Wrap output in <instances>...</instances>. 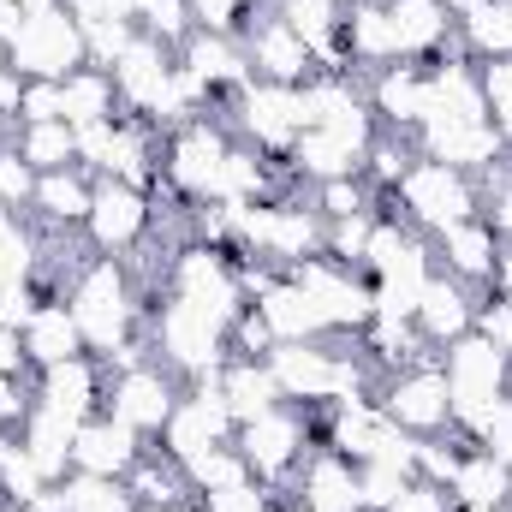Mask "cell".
I'll return each mask as SVG.
<instances>
[{"instance_id":"cell-1","label":"cell","mask_w":512,"mask_h":512,"mask_svg":"<svg viewBox=\"0 0 512 512\" xmlns=\"http://www.w3.org/2000/svg\"><path fill=\"white\" fill-rule=\"evenodd\" d=\"M66 304L84 328V346L96 358H114L120 346H131L137 316H143V286L131 274L126 256H84L66 280Z\"/></svg>"},{"instance_id":"cell-2","label":"cell","mask_w":512,"mask_h":512,"mask_svg":"<svg viewBox=\"0 0 512 512\" xmlns=\"http://www.w3.org/2000/svg\"><path fill=\"white\" fill-rule=\"evenodd\" d=\"M441 370H447V393H453V435L483 447V423L495 417V405L512 393V358H501L477 328L453 346H441Z\"/></svg>"},{"instance_id":"cell-3","label":"cell","mask_w":512,"mask_h":512,"mask_svg":"<svg viewBox=\"0 0 512 512\" xmlns=\"http://www.w3.org/2000/svg\"><path fill=\"white\" fill-rule=\"evenodd\" d=\"M322 447V429H316V405H274L251 423H239V453L251 465V477L262 489H292V477L304 471V459Z\"/></svg>"},{"instance_id":"cell-4","label":"cell","mask_w":512,"mask_h":512,"mask_svg":"<svg viewBox=\"0 0 512 512\" xmlns=\"http://www.w3.org/2000/svg\"><path fill=\"white\" fill-rule=\"evenodd\" d=\"M387 203H399L393 215L399 221H411L417 233H441V227H453V221H471V215H483V191H477V179L471 173H459V167H447V161H429V155H417L411 167H405V179L382 191Z\"/></svg>"},{"instance_id":"cell-5","label":"cell","mask_w":512,"mask_h":512,"mask_svg":"<svg viewBox=\"0 0 512 512\" xmlns=\"http://www.w3.org/2000/svg\"><path fill=\"white\" fill-rule=\"evenodd\" d=\"M286 280L310 292V304L322 310L328 340H346V334L358 340V334L376 322V286H370V274L352 268V262H334L328 251H316V256H304V262H292Z\"/></svg>"},{"instance_id":"cell-6","label":"cell","mask_w":512,"mask_h":512,"mask_svg":"<svg viewBox=\"0 0 512 512\" xmlns=\"http://www.w3.org/2000/svg\"><path fill=\"white\" fill-rule=\"evenodd\" d=\"M227 155H233V131H227V120L203 114V120H191V126L167 131V167H161V185H167L179 203H191V209L221 203Z\"/></svg>"},{"instance_id":"cell-7","label":"cell","mask_w":512,"mask_h":512,"mask_svg":"<svg viewBox=\"0 0 512 512\" xmlns=\"http://www.w3.org/2000/svg\"><path fill=\"white\" fill-rule=\"evenodd\" d=\"M149 334H155L161 364H167V370H173L185 387H191V382H215V376H221V364L233 358L227 328H221L215 316H203V310L179 304V298H167V304L155 310Z\"/></svg>"},{"instance_id":"cell-8","label":"cell","mask_w":512,"mask_h":512,"mask_svg":"<svg viewBox=\"0 0 512 512\" xmlns=\"http://www.w3.org/2000/svg\"><path fill=\"white\" fill-rule=\"evenodd\" d=\"M227 215H233L239 245L251 256H262V262H274V268H292V262L316 256L322 239H328V221L316 209H304V203H286V197L251 203V209H227Z\"/></svg>"},{"instance_id":"cell-9","label":"cell","mask_w":512,"mask_h":512,"mask_svg":"<svg viewBox=\"0 0 512 512\" xmlns=\"http://www.w3.org/2000/svg\"><path fill=\"white\" fill-rule=\"evenodd\" d=\"M6 66L18 78H48V84H66L78 66H90V48H84V24L66 12V6H42L18 24V36L6 42Z\"/></svg>"},{"instance_id":"cell-10","label":"cell","mask_w":512,"mask_h":512,"mask_svg":"<svg viewBox=\"0 0 512 512\" xmlns=\"http://www.w3.org/2000/svg\"><path fill=\"white\" fill-rule=\"evenodd\" d=\"M376 405H382V417L393 423V429H405V435H417V441L453 429V393H447V370H441V358L382 376Z\"/></svg>"},{"instance_id":"cell-11","label":"cell","mask_w":512,"mask_h":512,"mask_svg":"<svg viewBox=\"0 0 512 512\" xmlns=\"http://www.w3.org/2000/svg\"><path fill=\"white\" fill-rule=\"evenodd\" d=\"M155 233V197L120 185V179H96V197H90V221H84V239L96 256H131L149 245Z\"/></svg>"},{"instance_id":"cell-12","label":"cell","mask_w":512,"mask_h":512,"mask_svg":"<svg viewBox=\"0 0 512 512\" xmlns=\"http://www.w3.org/2000/svg\"><path fill=\"white\" fill-rule=\"evenodd\" d=\"M227 441H239V417L227 411L221 387L215 382H191L185 387V399L173 405L167 429H161V453L179 459V465H191V459H203L209 447H227Z\"/></svg>"},{"instance_id":"cell-13","label":"cell","mask_w":512,"mask_h":512,"mask_svg":"<svg viewBox=\"0 0 512 512\" xmlns=\"http://www.w3.org/2000/svg\"><path fill=\"white\" fill-rule=\"evenodd\" d=\"M233 126L245 131V143H251L256 155H274V161H286L292 155V143H298V90L292 84H268V78H251L239 96H233Z\"/></svg>"},{"instance_id":"cell-14","label":"cell","mask_w":512,"mask_h":512,"mask_svg":"<svg viewBox=\"0 0 512 512\" xmlns=\"http://www.w3.org/2000/svg\"><path fill=\"white\" fill-rule=\"evenodd\" d=\"M185 399V382L167 370V364H131L108 382V417H120L126 429H137L143 441L167 429L173 405Z\"/></svg>"},{"instance_id":"cell-15","label":"cell","mask_w":512,"mask_h":512,"mask_svg":"<svg viewBox=\"0 0 512 512\" xmlns=\"http://www.w3.org/2000/svg\"><path fill=\"white\" fill-rule=\"evenodd\" d=\"M370 108L382 131H399V137H417L429 126V108H435V90H429V66L417 60H393L382 72H370Z\"/></svg>"},{"instance_id":"cell-16","label":"cell","mask_w":512,"mask_h":512,"mask_svg":"<svg viewBox=\"0 0 512 512\" xmlns=\"http://www.w3.org/2000/svg\"><path fill=\"white\" fill-rule=\"evenodd\" d=\"M108 382H114V370L96 352H84V358H66V364H54V370L36 376V405L60 411L72 423H90V417L108 411Z\"/></svg>"},{"instance_id":"cell-17","label":"cell","mask_w":512,"mask_h":512,"mask_svg":"<svg viewBox=\"0 0 512 512\" xmlns=\"http://www.w3.org/2000/svg\"><path fill=\"white\" fill-rule=\"evenodd\" d=\"M417 143V155H429V161H447V167H459V173H495L501 161H507V149H501V137L489 120H429V126L411 137Z\"/></svg>"},{"instance_id":"cell-18","label":"cell","mask_w":512,"mask_h":512,"mask_svg":"<svg viewBox=\"0 0 512 512\" xmlns=\"http://www.w3.org/2000/svg\"><path fill=\"white\" fill-rule=\"evenodd\" d=\"M173 66H179V54H173L167 42H155V36H143V30H137V42H131L126 54L114 60V90H120V108L149 120V114L167 102Z\"/></svg>"},{"instance_id":"cell-19","label":"cell","mask_w":512,"mask_h":512,"mask_svg":"<svg viewBox=\"0 0 512 512\" xmlns=\"http://www.w3.org/2000/svg\"><path fill=\"white\" fill-rule=\"evenodd\" d=\"M286 495H292V507L298 512H364L358 465L340 459V453H328V447H316V453L304 459V471L292 477Z\"/></svg>"},{"instance_id":"cell-20","label":"cell","mask_w":512,"mask_h":512,"mask_svg":"<svg viewBox=\"0 0 512 512\" xmlns=\"http://www.w3.org/2000/svg\"><path fill=\"white\" fill-rule=\"evenodd\" d=\"M417 334L441 352V346H453V340H465L471 328H477V286H465V280H453L447 268H435L429 274V286H423V298H417Z\"/></svg>"},{"instance_id":"cell-21","label":"cell","mask_w":512,"mask_h":512,"mask_svg":"<svg viewBox=\"0 0 512 512\" xmlns=\"http://www.w3.org/2000/svg\"><path fill=\"white\" fill-rule=\"evenodd\" d=\"M143 459V435L126 429L120 417H90V423H78V441H72V471L78 477H114V483H126V471Z\"/></svg>"},{"instance_id":"cell-22","label":"cell","mask_w":512,"mask_h":512,"mask_svg":"<svg viewBox=\"0 0 512 512\" xmlns=\"http://www.w3.org/2000/svg\"><path fill=\"white\" fill-rule=\"evenodd\" d=\"M387 30H393V54L399 60H435L453 36H459V18L441 6V0H382Z\"/></svg>"},{"instance_id":"cell-23","label":"cell","mask_w":512,"mask_h":512,"mask_svg":"<svg viewBox=\"0 0 512 512\" xmlns=\"http://www.w3.org/2000/svg\"><path fill=\"white\" fill-rule=\"evenodd\" d=\"M435 262H441L453 280H465V286H495V268H501V233H495L483 215L453 221V227L435 233Z\"/></svg>"},{"instance_id":"cell-24","label":"cell","mask_w":512,"mask_h":512,"mask_svg":"<svg viewBox=\"0 0 512 512\" xmlns=\"http://www.w3.org/2000/svg\"><path fill=\"white\" fill-rule=\"evenodd\" d=\"M239 42H245V54H251V72L268 78V84H292V90H298L304 78H316V54L286 30L274 12H262Z\"/></svg>"},{"instance_id":"cell-25","label":"cell","mask_w":512,"mask_h":512,"mask_svg":"<svg viewBox=\"0 0 512 512\" xmlns=\"http://www.w3.org/2000/svg\"><path fill=\"white\" fill-rule=\"evenodd\" d=\"M90 197H96V173H84V167H60V173H42V179H36L30 215H36L48 233H84V221H90Z\"/></svg>"},{"instance_id":"cell-26","label":"cell","mask_w":512,"mask_h":512,"mask_svg":"<svg viewBox=\"0 0 512 512\" xmlns=\"http://www.w3.org/2000/svg\"><path fill=\"white\" fill-rule=\"evenodd\" d=\"M90 346H84V328H78V316H72V304L66 298H54V304H42L30 322H24V364L42 376V370H54V364H66V358H84Z\"/></svg>"},{"instance_id":"cell-27","label":"cell","mask_w":512,"mask_h":512,"mask_svg":"<svg viewBox=\"0 0 512 512\" xmlns=\"http://www.w3.org/2000/svg\"><path fill=\"white\" fill-rule=\"evenodd\" d=\"M256 316L268 322V334H274V346H304V340H328V328H322V310L310 304V292L304 286H292L286 274L268 286V292H256L251 298Z\"/></svg>"},{"instance_id":"cell-28","label":"cell","mask_w":512,"mask_h":512,"mask_svg":"<svg viewBox=\"0 0 512 512\" xmlns=\"http://www.w3.org/2000/svg\"><path fill=\"white\" fill-rule=\"evenodd\" d=\"M72 441H78V423H72V417H60V411H48V405H30V417H24V429H18V447L36 459V471H42L48 483H66V477H72Z\"/></svg>"},{"instance_id":"cell-29","label":"cell","mask_w":512,"mask_h":512,"mask_svg":"<svg viewBox=\"0 0 512 512\" xmlns=\"http://www.w3.org/2000/svg\"><path fill=\"white\" fill-rule=\"evenodd\" d=\"M215 387H221V399H227V411H233L239 423H251V417H262V411L286 405V393H280V382H274L268 358H239V352H233V358L221 364Z\"/></svg>"},{"instance_id":"cell-30","label":"cell","mask_w":512,"mask_h":512,"mask_svg":"<svg viewBox=\"0 0 512 512\" xmlns=\"http://www.w3.org/2000/svg\"><path fill=\"white\" fill-rule=\"evenodd\" d=\"M126 489H131L137 507H191V501H197L185 465L167 459V453H155V447H143V459L126 471Z\"/></svg>"},{"instance_id":"cell-31","label":"cell","mask_w":512,"mask_h":512,"mask_svg":"<svg viewBox=\"0 0 512 512\" xmlns=\"http://www.w3.org/2000/svg\"><path fill=\"white\" fill-rule=\"evenodd\" d=\"M447 495H453L459 507H495V501H512V471L489 453V447L471 441V447L459 453V471H453Z\"/></svg>"},{"instance_id":"cell-32","label":"cell","mask_w":512,"mask_h":512,"mask_svg":"<svg viewBox=\"0 0 512 512\" xmlns=\"http://www.w3.org/2000/svg\"><path fill=\"white\" fill-rule=\"evenodd\" d=\"M60 102H66V126H96V120H120V90H114V72L102 66H78L66 84H60Z\"/></svg>"},{"instance_id":"cell-33","label":"cell","mask_w":512,"mask_h":512,"mask_svg":"<svg viewBox=\"0 0 512 512\" xmlns=\"http://www.w3.org/2000/svg\"><path fill=\"white\" fill-rule=\"evenodd\" d=\"M459 42L471 60H512V0H483L459 18Z\"/></svg>"},{"instance_id":"cell-34","label":"cell","mask_w":512,"mask_h":512,"mask_svg":"<svg viewBox=\"0 0 512 512\" xmlns=\"http://www.w3.org/2000/svg\"><path fill=\"white\" fill-rule=\"evenodd\" d=\"M12 149H18L36 173L78 167V131L66 126V120H48V126H18V131H12Z\"/></svg>"},{"instance_id":"cell-35","label":"cell","mask_w":512,"mask_h":512,"mask_svg":"<svg viewBox=\"0 0 512 512\" xmlns=\"http://www.w3.org/2000/svg\"><path fill=\"white\" fill-rule=\"evenodd\" d=\"M185 477H191V489H197V501H203V495H215V489H239V483H251V465H245L239 441H227V447H209L203 459H191Z\"/></svg>"},{"instance_id":"cell-36","label":"cell","mask_w":512,"mask_h":512,"mask_svg":"<svg viewBox=\"0 0 512 512\" xmlns=\"http://www.w3.org/2000/svg\"><path fill=\"white\" fill-rule=\"evenodd\" d=\"M185 6H191V24L215 36H245L262 12H274L268 0H185Z\"/></svg>"},{"instance_id":"cell-37","label":"cell","mask_w":512,"mask_h":512,"mask_svg":"<svg viewBox=\"0 0 512 512\" xmlns=\"http://www.w3.org/2000/svg\"><path fill=\"white\" fill-rule=\"evenodd\" d=\"M477 84H483L489 126L501 137V149L512 155V60H477Z\"/></svg>"},{"instance_id":"cell-38","label":"cell","mask_w":512,"mask_h":512,"mask_svg":"<svg viewBox=\"0 0 512 512\" xmlns=\"http://www.w3.org/2000/svg\"><path fill=\"white\" fill-rule=\"evenodd\" d=\"M310 209L322 221H346V215H364L376 209V191L364 179H328V185H310Z\"/></svg>"},{"instance_id":"cell-39","label":"cell","mask_w":512,"mask_h":512,"mask_svg":"<svg viewBox=\"0 0 512 512\" xmlns=\"http://www.w3.org/2000/svg\"><path fill=\"white\" fill-rule=\"evenodd\" d=\"M36 179H42V173L12 149V137H0V209H6V215H30Z\"/></svg>"},{"instance_id":"cell-40","label":"cell","mask_w":512,"mask_h":512,"mask_svg":"<svg viewBox=\"0 0 512 512\" xmlns=\"http://www.w3.org/2000/svg\"><path fill=\"white\" fill-rule=\"evenodd\" d=\"M72 483V512H137L126 483H114V477H66Z\"/></svg>"},{"instance_id":"cell-41","label":"cell","mask_w":512,"mask_h":512,"mask_svg":"<svg viewBox=\"0 0 512 512\" xmlns=\"http://www.w3.org/2000/svg\"><path fill=\"white\" fill-rule=\"evenodd\" d=\"M417 471H405V465H387V459H370V465H358V489H364V512H387L399 501V489L411 483Z\"/></svg>"},{"instance_id":"cell-42","label":"cell","mask_w":512,"mask_h":512,"mask_svg":"<svg viewBox=\"0 0 512 512\" xmlns=\"http://www.w3.org/2000/svg\"><path fill=\"white\" fill-rule=\"evenodd\" d=\"M42 489H48V477L36 471V459H30L24 447H12V459L0 465V495H6L12 507L24 512L30 501H36V495H42Z\"/></svg>"},{"instance_id":"cell-43","label":"cell","mask_w":512,"mask_h":512,"mask_svg":"<svg viewBox=\"0 0 512 512\" xmlns=\"http://www.w3.org/2000/svg\"><path fill=\"white\" fill-rule=\"evenodd\" d=\"M477 334L512 358V292H489V298H477Z\"/></svg>"},{"instance_id":"cell-44","label":"cell","mask_w":512,"mask_h":512,"mask_svg":"<svg viewBox=\"0 0 512 512\" xmlns=\"http://www.w3.org/2000/svg\"><path fill=\"white\" fill-rule=\"evenodd\" d=\"M203 512H280V489H262V483H239V489H215L203 495Z\"/></svg>"},{"instance_id":"cell-45","label":"cell","mask_w":512,"mask_h":512,"mask_svg":"<svg viewBox=\"0 0 512 512\" xmlns=\"http://www.w3.org/2000/svg\"><path fill=\"white\" fill-rule=\"evenodd\" d=\"M48 120H66V102H60V84H48V78H24V102H18V126H48Z\"/></svg>"},{"instance_id":"cell-46","label":"cell","mask_w":512,"mask_h":512,"mask_svg":"<svg viewBox=\"0 0 512 512\" xmlns=\"http://www.w3.org/2000/svg\"><path fill=\"white\" fill-rule=\"evenodd\" d=\"M60 6L90 30V24H137V6L143 0H60Z\"/></svg>"},{"instance_id":"cell-47","label":"cell","mask_w":512,"mask_h":512,"mask_svg":"<svg viewBox=\"0 0 512 512\" xmlns=\"http://www.w3.org/2000/svg\"><path fill=\"white\" fill-rule=\"evenodd\" d=\"M387 512H459V501L441 489V483H429V477H411L405 489H399V501Z\"/></svg>"},{"instance_id":"cell-48","label":"cell","mask_w":512,"mask_h":512,"mask_svg":"<svg viewBox=\"0 0 512 512\" xmlns=\"http://www.w3.org/2000/svg\"><path fill=\"white\" fill-rule=\"evenodd\" d=\"M30 405H36V387L24 382V376H0V429H24V417H30Z\"/></svg>"},{"instance_id":"cell-49","label":"cell","mask_w":512,"mask_h":512,"mask_svg":"<svg viewBox=\"0 0 512 512\" xmlns=\"http://www.w3.org/2000/svg\"><path fill=\"white\" fill-rule=\"evenodd\" d=\"M483 447H489V453H495V459L512 471V393L495 405V417L483 423Z\"/></svg>"},{"instance_id":"cell-50","label":"cell","mask_w":512,"mask_h":512,"mask_svg":"<svg viewBox=\"0 0 512 512\" xmlns=\"http://www.w3.org/2000/svg\"><path fill=\"white\" fill-rule=\"evenodd\" d=\"M24 512H72V483H48Z\"/></svg>"},{"instance_id":"cell-51","label":"cell","mask_w":512,"mask_h":512,"mask_svg":"<svg viewBox=\"0 0 512 512\" xmlns=\"http://www.w3.org/2000/svg\"><path fill=\"white\" fill-rule=\"evenodd\" d=\"M495 292H512V245H501V268H495Z\"/></svg>"},{"instance_id":"cell-52","label":"cell","mask_w":512,"mask_h":512,"mask_svg":"<svg viewBox=\"0 0 512 512\" xmlns=\"http://www.w3.org/2000/svg\"><path fill=\"white\" fill-rule=\"evenodd\" d=\"M441 6H447V12H453V18H465V12H477V6H483V0H441Z\"/></svg>"},{"instance_id":"cell-53","label":"cell","mask_w":512,"mask_h":512,"mask_svg":"<svg viewBox=\"0 0 512 512\" xmlns=\"http://www.w3.org/2000/svg\"><path fill=\"white\" fill-rule=\"evenodd\" d=\"M137 512H203V501H191V507H137Z\"/></svg>"},{"instance_id":"cell-54","label":"cell","mask_w":512,"mask_h":512,"mask_svg":"<svg viewBox=\"0 0 512 512\" xmlns=\"http://www.w3.org/2000/svg\"><path fill=\"white\" fill-rule=\"evenodd\" d=\"M459 512H512V501H495V507H459Z\"/></svg>"},{"instance_id":"cell-55","label":"cell","mask_w":512,"mask_h":512,"mask_svg":"<svg viewBox=\"0 0 512 512\" xmlns=\"http://www.w3.org/2000/svg\"><path fill=\"white\" fill-rule=\"evenodd\" d=\"M42 6H60V0H24V12H42Z\"/></svg>"},{"instance_id":"cell-56","label":"cell","mask_w":512,"mask_h":512,"mask_svg":"<svg viewBox=\"0 0 512 512\" xmlns=\"http://www.w3.org/2000/svg\"><path fill=\"white\" fill-rule=\"evenodd\" d=\"M0 512H18V507H12V501H6V495H0Z\"/></svg>"},{"instance_id":"cell-57","label":"cell","mask_w":512,"mask_h":512,"mask_svg":"<svg viewBox=\"0 0 512 512\" xmlns=\"http://www.w3.org/2000/svg\"><path fill=\"white\" fill-rule=\"evenodd\" d=\"M0 66H6V42H0Z\"/></svg>"},{"instance_id":"cell-58","label":"cell","mask_w":512,"mask_h":512,"mask_svg":"<svg viewBox=\"0 0 512 512\" xmlns=\"http://www.w3.org/2000/svg\"><path fill=\"white\" fill-rule=\"evenodd\" d=\"M0 137H6V131H0Z\"/></svg>"},{"instance_id":"cell-59","label":"cell","mask_w":512,"mask_h":512,"mask_svg":"<svg viewBox=\"0 0 512 512\" xmlns=\"http://www.w3.org/2000/svg\"><path fill=\"white\" fill-rule=\"evenodd\" d=\"M292 512H298V507H292Z\"/></svg>"}]
</instances>
